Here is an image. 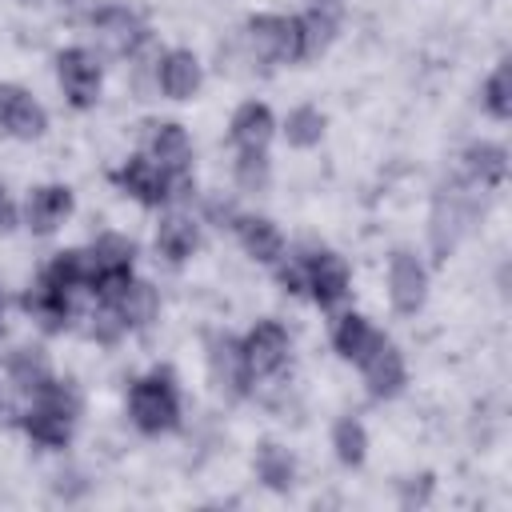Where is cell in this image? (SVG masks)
Instances as JSON below:
<instances>
[{
	"mask_svg": "<svg viewBox=\"0 0 512 512\" xmlns=\"http://www.w3.org/2000/svg\"><path fill=\"white\" fill-rule=\"evenodd\" d=\"M296 24H300V56L304 60H316V56H324L332 48V40L340 32V8L312 4L304 16H296Z\"/></svg>",
	"mask_w": 512,
	"mask_h": 512,
	"instance_id": "d4e9b609",
	"label": "cell"
},
{
	"mask_svg": "<svg viewBox=\"0 0 512 512\" xmlns=\"http://www.w3.org/2000/svg\"><path fill=\"white\" fill-rule=\"evenodd\" d=\"M232 172H236V184H240L244 192H264V188H268V180H272L268 148H240V152H236Z\"/></svg>",
	"mask_w": 512,
	"mask_h": 512,
	"instance_id": "1f68e13d",
	"label": "cell"
},
{
	"mask_svg": "<svg viewBox=\"0 0 512 512\" xmlns=\"http://www.w3.org/2000/svg\"><path fill=\"white\" fill-rule=\"evenodd\" d=\"M40 276H44L48 284H56L60 292H68V296L92 292V276H88V256H84V248H64V252H56Z\"/></svg>",
	"mask_w": 512,
	"mask_h": 512,
	"instance_id": "4316f807",
	"label": "cell"
},
{
	"mask_svg": "<svg viewBox=\"0 0 512 512\" xmlns=\"http://www.w3.org/2000/svg\"><path fill=\"white\" fill-rule=\"evenodd\" d=\"M48 376H52V364H48L44 348H16L8 356V384H12V392L36 396Z\"/></svg>",
	"mask_w": 512,
	"mask_h": 512,
	"instance_id": "83f0119b",
	"label": "cell"
},
{
	"mask_svg": "<svg viewBox=\"0 0 512 512\" xmlns=\"http://www.w3.org/2000/svg\"><path fill=\"white\" fill-rule=\"evenodd\" d=\"M72 188L68 184H40L28 192L24 200V224L36 232V236H52L68 216H72Z\"/></svg>",
	"mask_w": 512,
	"mask_h": 512,
	"instance_id": "ac0fdd59",
	"label": "cell"
},
{
	"mask_svg": "<svg viewBox=\"0 0 512 512\" xmlns=\"http://www.w3.org/2000/svg\"><path fill=\"white\" fill-rule=\"evenodd\" d=\"M252 468H256V480L272 492H288L296 484V456L276 444V440H264L256 444V456H252Z\"/></svg>",
	"mask_w": 512,
	"mask_h": 512,
	"instance_id": "484cf974",
	"label": "cell"
},
{
	"mask_svg": "<svg viewBox=\"0 0 512 512\" xmlns=\"http://www.w3.org/2000/svg\"><path fill=\"white\" fill-rule=\"evenodd\" d=\"M380 340H384V332L360 312H344V316L332 320V348L352 364H360Z\"/></svg>",
	"mask_w": 512,
	"mask_h": 512,
	"instance_id": "603a6c76",
	"label": "cell"
},
{
	"mask_svg": "<svg viewBox=\"0 0 512 512\" xmlns=\"http://www.w3.org/2000/svg\"><path fill=\"white\" fill-rule=\"evenodd\" d=\"M104 300H112L116 304V312H120V320H124V328L128 332H140V328H148L156 316H160V292L148 284V280H128V284H120L112 296H104Z\"/></svg>",
	"mask_w": 512,
	"mask_h": 512,
	"instance_id": "ffe728a7",
	"label": "cell"
},
{
	"mask_svg": "<svg viewBox=\"0 0 512 512\" xmlns=\"http://www.w3.org/2000/svg\"><path fill=\"white\" fill-rule=\"evenodd\" d=\"M328 132V116L316 108V104H296L288 116H284V140L292 148H316Z\"/></svg>",
	"mask_w": 512,
	"mask_h": 512,
	"instance_id": "f1b7e54d",
	"label": "cell"
},
{
	"mask_svg": "<svg viewBox=\"0 0 512 512\" xmlns=\"http://www.w3.org/2000/svg\"><path fill=\"white\" fill-rule=\"evenodd\" d=\"M312 4H320V8H340V0H312Z\"/></svg>",
	"mask_w": 512,
	"mask_h": 512,
	"instance_id": "f35d334b",
	"label": "cell"
},
{
	"mask_svg": "<svg viewBox=\"0 0 512 512\" xmlns=\"http://www.w3.org/2000/svg\"><path fill=\"white\" fill-rule=\"evenodd\" d=\"M480 104H484V112L492 120H508L512 116V64L508 60H500L488 72V80L480 88Z\"/></svg>",
	"mask_w": 512,
	"mask_h": 512,
	"instance_id": "4dcf8cb0",
	"label": "cell"
},
{
	"mask_svg": "<svg viewBox=\"0 0 512 512\" xmlns=\"http://www.w3.org/2000/svg\"><path fill=\"white\" fill-rule=\"evenodd\" d=\"M88 28L96 32V44L112 56H140L152 40V32L144 28V20L128 8V4H100L96 16L88 20Z\"/></svg>",
	"mask_w": 512,
	"mask_h": 512,
	"instance_id": "52a82bcc",
	"label": "cell"
},
{
	"mask_svg": "<svg viewBox=\"0 0 512 512\" xmlns=\"http://www.w3.org/2000/svg\"><path fill=\"white\" fill-rule=\"evenodd\" d=\"M360 372H364V388L372 400H392L404 392L408 384V364H404V352L384 336L364 360H360Z\"/></svg>",
	"mask_w": 512,
	"mask_h": 512,
	"instance_id": "7c38bea8",
	"label": "cell"
},
{
	"mask_svg": "<svg viewBox=\"0 0 512 512\" xmlns=\"http://www.w3.org/2000/svg\"><path fill=\"white\" fill-rule=\"evenodd\" d=\"M240 348H244V360H248V372H252V384H256L264 376L284 372V364L292 356V336H288V328L280 320L264 316L240 336Z\"/></svg>",
	"mask_w": 512,
	"mask_h": 512,
	"instance_id": "9c48e42d",
	"label": "cell"
},
{
	"mask_svg": "<svg viewBox=\"0 0 512 512\" xmlns=\"http://www.w3.org/2000/svg\"><path fill=\"white\" fill-rule=\"evenodd\" d=\"M204 84V64L196 52L188 48H168L160 60H156V88L168 96V100H192Z\"/></svg>",
	"mask_w": 512,
	"mask_h": 512,
	"instance_id": "2e32d148",
	"label": "cell"
},
{
	"mask_svg": "<svg viewBox=\"0 0 512 512\" xmlns=\"http://www.w3.org/2000/svg\"><path fill=\"white\" fill-rule=\"evenodd\" d=\"M208 376H212L216 392H224L228 400L248 396L252 372H248V360H244V348L236 336H212L208 340Z\"/></svg>",
	"mask_w": 512,
	"mask_h": 512,
	"instance_id": "8fae6325",
	"label": "cell"
},
{
	"mask_svg": "<svg viewBox=\"0 0 512 512\" xmlns=\"http://www.w3.org/2000/svg\"><path fill=\"white\" fill-rule=\"evenodd\" d=\"M460 160H464V180L476 188H500L508 176V148L496 140H472Z\"/></svg>",
	"mask_w": 512,
	"mask_h": 512,
	"instance_id": "44dd1931",
	"label": "cell"
},
{
	"mask_svg": "<svg viewBox=\"0 0 512 512\" xmlns=\"http://www.w3.org/2000/svg\"><path fill=\"white\" fill-rule=\"evenodd\" d=\"M44 128H48L44 104L20 84H0V132L16 140H36L44 136Z\"/></svg>",
	"mask_w": 512,
	"mask_h": 512,
	"instance_id": "4fadbf2b",
	"label": "cell"
},
{
	"mask_svg": "<svg viewBox=\"0 0 512 512\" xmlns=\"http://www.w3.org/2000/svg\"><path fill=\"white\" fill-rule=\"evenodd\" d=\"M128 420L144 436H164L180 424V380L168 364L144 372L128 388Z\"/></svg>",
	"mask_w": 512,
	"mask_h": 512,
	"instance_id": "7a4b0ae2",
	"label": "cell"
},
{
	"mask_svg": "<svg viewBox=\"0 0 512 512\" xmlns=\"http://www.w3.org/2000/svg\"><path fill=\"white\" fill-rule=\"evenodd\" d=\"M472 188H476V184L456 180V184H448V188L436 192L432 216H428V244H432L436 256L456 252V244L468 236V228H472V220H476V212H480Z\"/></svg>",
	"mask_w": 512,
	"mask_h": 512,
	"instance_id": "3957f363",
	"label": "cell"
},
{
	"mask_svg": "<svg viewBox=\"0 0 512 512\" xmlns=\"http://www.w3.org/2000/svg\"><path fill=\"white\" fill-rule=\"evenodd\" d=\"M20 308L36 320L40 332L48 336H60L68 324H72V312H76V296L60 292L56 284H48L44 276H36V284H28V292L20 296Z\"/></svg>",
	"mask_w": 512,
	"mask_h": 512,
	"instance_id": "5bb4252c",
	"label": "cell"
},
{
	"mask_svg": "<svg viewBox=\"0 0 512 512\" xmlns=\"http://www.w3.org/2000/svg\"><path fill=\"white\" fill-rule=\"evenodd\" d=\"M332 452H336V460L344 468H360L364 464V456H368V432H364V424L356 416H340L332 424Z\"/></svg>",
	"mask_w": 512,
	"mask_h": 512,
	"instance_id": "f546056e",
	"label": "cell"
},
{
	"mask_svg": "<svg viewBox=\"0 0 512 512\" xmlns=\"http://www.w3.org/2000/svg\"><path fill=\"white\" fill-rule=\"evenodd\" d=\"M232 232H236L244 256H252L256 264H276V260L288 252V248H284V232H280L276 220H268V216H236Z\"/></svg>",
	"mask_w": 512,
	"mask_h": 512,
	"instance_id": "d6986e66",
	"label": "cell"
},
{
	"mask_svg": "<svg viewBox=\"0 0 512 512\" xmlns=\"http://www.w3.org/2000/svg\"><path fill=\"white\" fill-rule=\"evenodd\" d=\"M300 260H304V296H312V304L336 308L352 292V272H348V260L340 252L320 248V244H304Z\"/></svg>",
	"mask_w": 512,
	"mask_h": 512,
	"instance_id": "5b68a950",
	"label": "cell"
},
{
	"mask_svg": "<svg viewBox=\"0 0 512 512\" xmlns=\"http://www.w3.org/2000/svg\"><path fill=\"white\" fill-rule=\"evenodd\" d=\"M80 408H84V400H80L76 384L48 376V380L40 384V392L28 396V404H24V412H20L16 420H20L24 436H28L36 448L60 452V448H68V440H72V428H76V420H80Z\"/></svg>",
	"mask_w": 512,
	"mask_h": 512,
	"instance_id": "6da1fadb",
	"label": "cell"
},
{
	"mask_svg": "<svg viewBox=\"0 0 512 512\" xmlns=\"http://www.w3.org/2000/svg\"><path fill=\"white\" fill-rule=\"evenodd\" d=\"M200 248V224L188 216V212H168L160 224H156V252L168 260V264H184L192 252Z\"/></svg>",
	"mask_w": 512,
	"mask_h": 512,
	"instance_id": "cb8c5ba5",
	"label": "cell"
},
{
	"mask_svg": "<svg viewBox=\"0 0 512 512\" xmlns=\"http://www.w3.org/2000/svg\"><path fill=\"white\" fill-rule=\"evenodd\" d=\"M432 488H436V480H432V472H420V476H408V480L400 484V504H404V508H416V504H428V496H432Z\"/></svg>",
	"mask_w": 512,
	"mask_h": 512,
	"instance_id": "836d02e7",
	"label": "cell"
},
{
	"mask_svg": "<svg viewBox=\"0 0 512 512\" xmlns=\"http://www.w3.org/2000/svg\"><path fill=\"white\" fill-rule=\"evenodd\" d=\"M56 80H60V92L72 108H92L100 100V84H104V68H100V56L92 48H64L56 52Z\"/></svg>",
	"mask_w": 512,
	"mask_h": 512,
	"instance_id": "ba28073f",
	"label": "cell"
},
{
	"mask_svg": "<svg viewBox=\"0 0 512 512\" xmlns=\"http://www.w3.org/2000/svg\"><path fill=\"white\" fill-rule=\"evenodd\" d=\"M272 136H276V116L260 100H244L228 120V140L236 148H268Z\"/></svg>",
	"mask_w": 512,
	"mask_h": 512,
	"instance_id": "7402d4cb",
	"label": "cell"
},
{
	"mask_svg": "<svg viewBox=\"0 0 512 512\" xmlns=\"http://www.w3.org/2000/svg\"><path fill=\"white\" fill-rule=\"evenodd\" d=\"M124 332H128V328H124V320H120L116 304H112V300H104V296H96V308L88 312V336H92L96 344H116Z\"/></svg>",
	"mask_w": 512,
	"mask_h": 512,
	"instance_id": "d6a6232c",
	"label": "cell"
},
{
	"mask_svg": "<svg viewBox=\"0 0 512 512\" xmlns=\"http://www.w3.org/2000/svg\"><path fill=\"white\" fill-rule=\"evenodd\" d=\"M144 156L152 164H160L164 172H184V168H192V136L176 120L148 124V132H144Z\"/></svg>",
	"mask_w": 512,
	"mask_h": 512,
	"instance_id": "e0dca14e",
	"label": "cell"
},
{
	"mask_svg": "<svg viewBox=\"0 0 512 512\" xmlns=\"http://www.w3.org/2000/svg\"><path fill=\"white\" fill-rule=\"evenodd\" d=\"M0 408H4V400H0Z\"/></svg>",
	"mask_w": 512,
	"mask_h": 512,
	"instance_id": "ab89813d",
	"label": "cell"
},
{
	"mask_svg": "<svg viewBox=\"0 0 512 512\" xmlns=\"http://www.w3.org/2000/svg\"><path fill=\"white\" fill-rule=\"evenodd\" d=\"M388 300L400 316H416L428 300V268L412 248H396L388 256Z\"/></svg>",
	"mask_w": 512,
	"mask_h": 512,
	"instance_id": "30bf717a",
	"label": "cell"
},
{
	"mask_svg": "<svg viewBox=\"0 0 512 512\" xmlns=\"http://www.w3.org/2000/svg\"><path fill=\"white\" fill-rule=\"evenodd\" d=\"M244 40L252 60L260 64H300V24L296 16H276V12H260L244 24Z\"/></svg>",
	"mask_w": 512,
	"mask_h": 512,
	"instance_id": "277c9868",
	"label": "cell"
},
{
	"mask_svg": "<svg viewBox=\"0 0 512 512\" xmlns=\"http://www.w3.org/2000/svg\"><path fill=\"white\" fill-rule=\"evenodd\" d=\"M88 276H92V292L96 296H112L120 284L132 280V264H136V244L124 232H100L88 248Z\"/></svg>",
	"mask_w": 512,
	"mask_h": 512,
	"instance_id": "8992f818",
	"label": "cell"
},
{
	"mask_svg": "<svg viewBox=\"0 0 512 512\" xmlns=\"http://www.w3.org/2000/svg\"><path fill=\"white\" fill-rule=\"evenodd\" d=\"M16 224H20V208H16V200L8 196V188H0V236H8Z\"/></svg>",
	"mask_w": 512,
	"mask_h": 512,
	"instance_id": "d590c367",
	"label": "cell"
},
{
	"mask_svg": "<svg viewBox=\"0 0 512 512\" xmlns=\"http://www.w3.org/2000/svg\"><path fill=\"white\" fill-rule=\"evenodd\" d=\"M96 8H100L96 0H64V16H68V20H84V24H88V20L96 16Z\"/></svg>",
	"mask_w": 512,
	"mask_h": 512,
	"instance_id": "8d00e7d4",
	"label": "cell"
},
{
	"mask_svg": "<svg viewBox=\"0 0 512 512\" xmlns=\"http://www.w3.org/2000/svg\"><path fill=\"white\" fill-rule=\"evenodd\" d=\"M4 308H8V300H4V288H0V332H4Z\"/></svg>",
	"mask_w": 512,
	"mask_h": 512,
	"instance_id": "74e56055",
	"label": "cell"
},
{
	"mask_svg": "<svg viewBox=\"0 0 512 512\" xmlns=\"http://www.w3.org/2000/svg\"><path fill=\"white\" fill-rule=\"evenodd\" d=\"M112 180H116V188H120L124 196H132V200L144 204V208H164V204H168L164 168L152 164L144 152H140V156H128V160L112 172Z\"/></svg>",
	"mask_w": 512,
	"mask_h": 512,
	"instance_id": "9a60e30c",
	"label": "cell"
},
{
	"mask_svg": "<svg viewBox=\"0 0 512 512\" xmlns=\"http://www.w3.org/2000/svg\"><path fill=\"white\" fill-rule=\"evenodd\" d=\"M236 216H240V212H236L232 200H224V196H208V200H204V220H208V224H216V228H232Z\"/></svg>",
	"mask_w": 512,
	"mask_h": 512,
	"instance_id": "e575fe53",
	"label": "cell"
}]
</instances>
